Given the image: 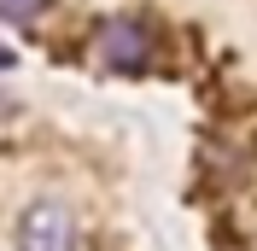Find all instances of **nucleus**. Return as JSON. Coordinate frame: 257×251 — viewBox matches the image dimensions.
Masks as SVG:
<instances>
[{
	"label": "nucleus",
	"mask_w": 257,
	"mask_h": 251,
	"mask_svg": "<svg viewBox=\"0 0 257 251\" xmlns=\"http://www.w3.org/2000/svg\"><path fill=\"white\" fill-rule=\"evenodd\" d=\"M94 53L105 70H146L152 64V30L141 18H105L94 30Z\"/></svg>",
	"instance_id": "1"
},
{
	"label": "nucleus",
	"mask_w": 257,
	"mask_h": 251,
	"mask_svg": "<svg viewBox=\"0 0 257 251\" xmlns=\"http://www.w3.org/2000/svg\"><path fill=\"white\" fill-rule=\"evenodd\" d=\"M18 251H76V222L70 210L53 199L30 204L24 216H18Z\"/></svg>",
	"instance_id": "2"
},
{
	"label": "nucleus",
	"mask_w": 257,
	"mask_h": 251,
	"mask_svg": "<svg viewBox=\"0 0 257 251\" xmlns=\"http://www.w3.org/2000/svg\"><path fill=\"white\" fill-rule=\"evenodd\" d=\"M41 6H47V0H0V18H6V24H30Z\"/></svg>",
	"instance_id": "3"
},
{
	"label": "nucleus",
	"mask_w": 257,
	"mask_h": 251,
	"mask_svg": "<svg viewBox=\"0 0 257 251\" xmlns=\"http://www.w3.org/2000/svg\"><path fill=\"white\" fill-rule=\"evenodd\" d=\"M0 64H12V53H0Z\"/></svg>",
	"instance_id": "4"
}]
</instances>
